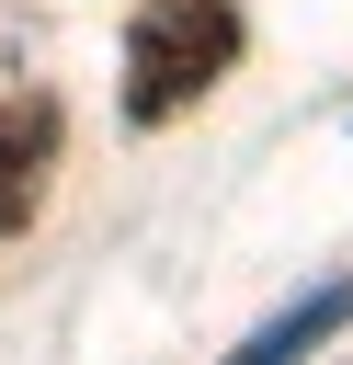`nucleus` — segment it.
<instances>
[{"label": "nucleus", "mask_w": 353, "mask_h": 365, "mask_svg": "<svg viewBox=\"0 0 353 365\" xmlns=\"http://www.w3.org/2000/svg\"><path fill=\"white\" fill-rule=\"evenodd\" d=\"M34 171H46V114L23 103V114H0V240L34 217Z\"/></svg>", "instance_id": "obj_3"}, {"label": "nucleus", "mask_w": 353, "mask_h": 365, "mask_svg": "<svg viewBox=\"0 0 353 365\" xmlns=\"http://www.w3.org/2000/svg\"><path fill=\"white\" fill-rule=\"evenodd\" d=\"M239 57V11L228 0H148L137 34H125V114L137 125H171L182 103H205Z\"/></svg>", "instance_id": "obj_1"}, {"label": "nucleus", "mask_w": 353, "mask_h": 365, "mask_svg": "<svg viewBox=\"0 0 353 365\" xmlns=\"http://www.w3.org/2000/svg\"><path fill=\"white\" fill-rule=\"evenodd\" d=\"M330 331H353V285H307V297H296L285 319H262V331H251L228 365H307Z\"/></svg>", "instance_id": "obj_2"}]
</instances>
